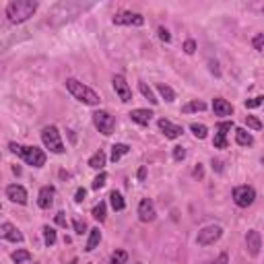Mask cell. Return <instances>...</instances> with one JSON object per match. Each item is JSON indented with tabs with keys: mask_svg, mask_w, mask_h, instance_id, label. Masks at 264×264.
<instances>
[{
	"mask_svg": "<svg viewBox=\"0 0 264 264\" xmlns=\"http://www.w3.org/2000/svg\"><path fill=\"white\" fill-rule=\"evenodd\" d=\"M38 11V3H33V0H11L7 5V17L11 23H25L27 19L35 15Z\"/></svg>",
	"mask_w": 264,
	"mask_h": 264,
	"instance_id": "cell-1",
	"label": "cell"
},
{
	"mask_svg": "<svg viewBox=\"0 0 264 264\" xmlns=\"http://www.w3.org/2000/svg\"><path fill=\"white\" fill-rule=\"evenodd\" d=\"M9 149H11V153H15V155H19L21 159L27 163V165H31V167H44L46 165V153L42 151V149H38V147H27V145H19V143H9Z\"/></svg>",
	"mask_w": 264,
	"mask_h": 264,
	"instance_id": "cell-2",
	"label": "cell"
},
{
	"mask_svg": "<svg viewBox=\"0 0 264 264\" xmlns=\"http://www.w3.org/2000/svg\"><path fill=\"white\" fill-rule=\"evenodd\" d=\"M66 89H68V93L73 95L77 101H81L85 105H99V101H101L99 95L91 89V87L83 85L77 79H66Z\"/></svg>",
	"mask_w": 264,
	"mask_h": 264,
	"instance_id": "cell-3",
	"label": "cell"
},
{
	"mask_svg": "<svg viewBox=\"0 0 264 264\" xmlns=\"http://www.w3.org/2000/svg\"><path fill=\"white\" fill-rule=\"evenodd\" d=\"M42 143H44L46 149H50L52 153H56V155H62L66 151L62 138H60V132H58L56 126H46L42 130Z\"/></svg>",
	"mask_w": 264,
	"mask_h": 264,
	"instance_id": "cell-4",
	"label": "cell"
},
{
	"mask_svg": "<svg viewBox=\"0 0 264 264\" xmlns=\"http://www.w3.org/2000/svg\"><path fill=\"white\" fill-rule=\"evenodd\" d=\"M93 124H95V128H97L101 134L110 136V134L114 132V128H116V118H114L110 112H105V110H97V112L93 114Z\"/></svg>",
	"mask_w": 264,
	"mask_h": 264,
	"instance_id": "cell-5",
	"label": "cell"
},
{
	"mask_svg": "<svg viewBox=\"0 0 264 264\" xmlns=\"http://www.w3.org/2000/svg\"><path fill=\"white\" fill-rule=\"evenodd\" d=\"M223 235V227L221 225H206L198 231L196 235V243L198 245H213L215 241H219Z\"/></svg>",
	"mask_w": 264,
	"mask_h": 264,
	"instance_id": "cell-6",
	"label": "cell"
},
{
	"mask_svg": "<svg viewBox=\"0 0 264 264\" xmlns=\"http://www.w3.org/2000/svg\"><path fill=\"white\" fill-rule=\"evenodd\" d=\"M254 200H256V190L252 186H237V188H233V202L239 208L252 206Z\"/></svg>",
	"mask_w": 264,
	"mask_h": 264,
	"instance_id": "cell-7",
	"label": "cell"
},
{
	"mask_svg": "<svg viewBox=\"0 0 264 264\" xmlns=\"http://www.w3.org/2000/svg\"><path fill=\"white\" fill-rule=\"evenodd\" d=\"M112 85H114V91H116V95L120 97V101H122V103L132 101V89H130V85L126 83V79H124V77H122V75H114Z\"/></svg>",
	"mask_w": 264,
	"mask_h": 264,
	"instance_id": "cell-8",
	"label": "cell"
},
{
	"mask_svg": "<svg viewBox=\"0 0 264 264\" xmlns=\"http://www.w3.org/2000/svg\"><path fill=\"white\" fill-rule=\"evenodd\" d=\"M112 23L114 25H136V27H140L145 23V17L138 15V13H132V11H122L114 17Z\"/></svg>",
	"mask_w": 264,
	"mask_h": 264,
	"instance_id": "cell-9",
	"label": "cell"
},
{
	"mask_svg": "<svg viewBox=\"0 0 264 264\" xmlns=\"http://www.w3.org/2000/svg\"><path fill=\"white\" fill-rule=\"evenodd\" d=\"M138 219L143 223H151L157 219V208L151 198H143L138 202Z\"/></svg>",
	"mask_w": 264,
	"mask_h": 264,
	"instance_id": "cell-10",
	"label": "cell"
},
{
	"mask_svg": "<svg viewBox=\"0 0 264 264\" xmlns=\"http://www.w3.org/2000/svg\"><path fill=\"white\" fill-rule=\"evenodd\" d=\"M231 128H233V122H219L217 134H215V140H213L215 149H227V134L231 132Z\"/></svg>",
	"mask_w": 264,
	"mask_h": 264,
	"instance_id": "cell-11",
	"label": "cell"
},
{
	"mask_svg": "<svg viewBox=\"0 0 264 264\" xmlns=\"http://www.w3.org/2000/svg\"><path fill=\"white\" fill-rule=\"evenodd\" d=\"M157 126H159V130L163 132L165 138H180L184 134V128L178 126V124H173V122H169L167 118H159V122H157Z\"/></svg>",
	"mask_w": 264,
	"mask_h": 264,
	"instance_id": "cell-12",
	"label": "cell"
},
{
	"mask_svg": "<svg viewBox=\"0 0 264 264\" xmlns=\"http://www.w3.org/2000/svg\"><path fill=\"white\" fill-rule=\"evenodd\" d=\"M7 198L11 200V202H17V204H27V190L23 188V186H19V184H11V186H7Z\"/></svg>",
	"mask_w": 264,
	"mask_h": 264,
	"instance_id": "cell-13",
	"label": "cell"
},
{
	"mask_svg": "<svg viewBox=\"0 0 264 264\" xmlns=\"http://www.w3.org/2000/svg\"><path fill=\"white\" fill-rule=\"evenodd\" d=\"M245 248H248V254L254 256V258L260 254V248H262L260 231H256V229H250L248 231V235H245Z\"/></svg>",
	"mask_w": 264,
	"mask_h": 264,
	"instance_id": "cell-14",
	"label": "cell"
},
{
	"mask_svg": "<svg viewBox=\"0 0 264 264\" xmlns=\"http://www.w3.org/2000/svg\"><path fill=\"white\" fill-rule=\"evenodd\" d=\"M0 235H3V239L13 241V243H21L23 241V233L17 229L13 223H9V221H5L3 227H0Z\"/></svg>",
	"mask_w": 264,
	"mask_h": 264,
	"instance_id": "cell-15",
	"label": "cell"
},
{
	"mask_svg": "<svg viewBox=\"0 0 264 264\" xmlns=\"http://www.w3.org/2000/svg\"><path fill=\"white\" fill-rule=\"evenodd\" d=\"M54 194H56L54 186H44L40 190V194H38V206L40 208H50L52 204H54Z\"/></svg>",
	"mask_w": 264,
	"mask_h": 264,
	"instance_id": "cell-16",
	"label": "cell"
},
{
	"mask_svg": "<svg viewBox=\"0 0 264 264\" xmlns=\"http://www.w3.org/2000/svg\"><path fill=\"white\" fill-rule=\"evenodd\" d=\"M128 116H130V120H132V122H136V124H138V126H149V124H151V120H153V116H155V114H153L151 110H145V108H138V110H132V112H130Z\"/></svg>",
	"mask_w": 264,
	"mask_h": 264,
	"instance_id": "cell-17",
	"label": "cell"
},
{
	"mask_svg": "<svg viewBox=\"0 0 264 264\" xmlns=\"http://www.w3.org/2000/svg\"><path fill=\"white\" fill-rule=\"evenodd\" d=\"M213 112H215V116H231L233 114V105L227 101V99H223V97H215L213 99Z\"/></svg>",
	"mask_w": 264,
	"mask_h": 264,
	"instance_id": "cell-18",
	"label": "cell"
},
{
	"mask_svg": "<svg viewBox=\"0 0 264 264\" xmlns=\"http://www.w3.org/2000/svg\"><path fill=\"white\" fill-rule=\"evenodd\" d=\"M235 143L239 147H252L254 145V136L245 128H235Z\"/></svg>",
	"mask_w": 264,
	"mask_h": 264,
	"instance_id": "cell-19",
	"label": "cell"
},
{
	"mask_svg": "<svg viewBox=\"0 0 264 264\" xmlns=\"http://www.w3.org/2000/svg\"><path fill=\"white\" fill-rule=\"evenodd\" d=\"M101 241V231H99V227H95V229H89V239H87V245H85V250L87 252H93L97 245Z\"/></svg>",
	"mask_w": 264,
	"mask_h": 264,
	"instance_id": "cell-20",
	"label": "cell"
},
{
	"mask_svg": "<svg viewBox=\"0 0 264 264\" xmlns=\"http://www.w3.org/2000/svg\"><path fill=\"white\" fill-rule=\"evenodd\" d=\"M105 161H108V157H105V153L99 149L97 153H93V155H91V159H89V167H93V169H103Z\"/></svg>",
	"mask_w": 264,
	"mask_h": 264,
	"instance_id": "cell-21",
	"label": "cell"
},
{
	"mask_svg": "<svg viewBox=\"0 0 264 264\" xmlns=\"http://www.w3.org/2000/svg\"><path fill=\"white\" fill-rule=\"evenodd\" d=\"M126 153H130V147H128V145H124V143H116V145L112 147V161H114V163L120 161Z\"/></svg>",
	"mask_w": 264,
	"mask_h": 264,
	"instance_id": "cell-22",
	"label": "cell"
},
{
	"mask_svg": "<svg viewBox=\"0 0 264 264\" xmlns=\"http://www.w3.org/2000/svg\"><path fill=\"white\" fill-rule=\"evenodd\" d=\"M110 202H112V208H114V210H118V213H120V210H124V208H126V200H124V196H122L118 190H114L112 194H110Z\"/></svg>",
	"mask_w": 264,
	"mask_h": 264,
	"instance_id": "cell-23",
	"label": "cell"
},
{
	"mask_svg": "<svg viewBox=\"0 0 264 264\" xmlns=\"http://www.w3.org/2000/svg\"><path fill=\"white\" fill-rule=\"evenodd\" d=\"M206 110V103L204 101H198V99H194V101H188L184 108H182V114H192V112H204Z\"/></svg>",
	"mask_w": 264,
	"mask_h": 264,
	"instance_id": "cell-24",
	"label": "cell"
},
{
	"mask_svg": "<svg viewBox=\"0 0 264 264\" xmlns=\"http://www.w3.org/2000/svg\"><path fill=\"white\" fill-rule=\"evenodd\" d=\"M157 91H159V95L167 101V103H171V101H175V91L171 89L169 85H163V83H159L157 85Z\"/></svg>",
	"mask_w": 264,
	"mask_h": 264,
	"instance_id": "cell-25",
	"label": "cell"
},
{
	"mask_svg": "<svg viewBox=\"0 0 264 264\" xmlns=\"http://www.w3.org/2000/svg\"><path fill=\"white\" fill-rule=\"evenodd\" d=\"M44 243L48 245V248H52V245H54L56 243V239H58V235H56V231L54 229H52V227L50 225H44Z\"/></svg>",
	"mask_w": 264,
	"mask_h": 264,
	"instance_id": "cell-26",
	"label": "cell"
},
{
	"mask_svg": "<svg viewBox=\"0 0 264 264\" xmlns=\"http://www.w3.org/2000/svg\"><path fill=\"white\" fill-rule=\"evenodd\" d=\"M138 89H140V93H143L145 95V99H149L153 105H157V103H159V99H157L155 97V93H153V89H151V87L147 85V83H143V81H140L138 83Z\"/></svg>",
	"mask_w": 264,
	"mask_h": 264,
	"instance_id": "cell-27",
	"label": "cell"
},
{
	"mask_svg": "<svg viewBox=\"0 0 264 264\" xmlns=\"http://www.w3.org/2000/svg\"><path fill=\"white\" fill-rule=\"evenodd\" d=\"M190 130H192V134H194L196 138H206L208 136V128L204 126V124H198V122H192V124H190Z\"/></svg>",
	"mask_w": 264,
	"mask_h": 264,
	"instance_id": "cell-28",
	"label": "cell"
},
{
	"mask_svg": "<svg viewBox=\"0 0 264 264\" xmlns=\"http://www.w3.org/2000/svg\"><path fill=\"white\" fill-rule=\"evenodd\" d=\"M105 213H108V204H105V202H99L95 208H93V219L95 221H99V223H103L105 221Z\"/></svg>",
	"mask_w": 264,
	"mask_h": 264,
	"instance_id": "cell-29",
	"label": "cell"
},
{
	"mask_svg": "<svg viewBox=\"0 0 264 264\" xmlns=\"http://www.w3.org/2000/svg\"><path fill=\"white\" fill-rule=\"evenodd\" d=\"M13 262L15 264H23V262H29L31 260V252H27V250H17V252H13Z\"/></svg>",
	"mask_w": 264,
	"mask_h": 264,
	"instance_id": "cell-30",
	"label": "cell"
},
{
	"mask_svg": "<svg viewBox=\"0 0 264 264\" xmlns=\"http://www.w3.org/2000/svg\"><path fill=\"white\" fill-rule=\"evenodd\" d=\"M126 260H128V254H126L124 250H116V252L112 254L110 264H126Z\"/></svg>",
	"mask_w": 264,
	"mask_h": 264,
	"instance_id": "cell-31",
	"label": "cell"
},
{
	"mask_svg": "<svg viewBox=\"0 0 264 264\" xmlns=\"http://www.w3.org/2000/svg\"><path fill=\"white\" fill-rule=\"evenodd\" d=\"M245 126L252 130H262V122L256 116H245Z\"/></svg>",
	"mask_w": 264,
	"mask_h": 264,
	"instance_id": "cell-32",
	"label": "cell"
},
{
	"mask_svg": "<svg viewBox=\"0 0 264 264\" xmlns=\"http://www.w3.org/2000/svg\"><path fill=\"white\" fill-rule=\"evenodd\" d=\"M264 103V95H258V97H252V99H245L243 101V105L248 110H254V108H258V105H262Z\"/></svg>",
	"mask_w": 264,
	"mask_h": 264,
	"instance_id": "cell-33",
	"label": "cell"
},
{
	"mask_svg": "<svg viewBox=\"0 0 264 264\" xmlns=\"http://www.w3.org/2000/svg\"><path fill=\"white\" fill-rule=\"evenodd\" d=\"M105 182H108V173H105V171H101V173L97 175V178L93 180L91 188H93V190H99V188H103V186H105Z\"/></svg>",
	"mask_w": 264,
	"mask_h": 264,
	"instance_id": "cell-34",
	"label": "cell"
},
{
	"mask_svg": "<svg viewBox=\"0 0 264 264\" xmlns=\"http://www.w3.org/2000/svg\"><path fill=\"white\" fill-rule=\"evenodd\" d=\"M73 227H75V231H77L79 235H83V233L87 231V223H85L83 219H79V217L73 221Z\"/></svg>",
	"mask_w": 264,
	"mask_h": 264,
	"instance_id": "cell-35",
	"label": "cell"
},
{
	"mask_svg": "<svg viewBox=\"0 0 264 264\" xmlns=\"http://www.w3.org/2000/svg\"><path fill=\"white\" fill-rule=\"evenodd\" d=\"M186 159V149L184 147H173V161H184Z\"/></svg>",
	"mask_w": 264,
	"mask_h": 264,
	"instance_id": "cell-36",
	"label": "cell"
},
{
	"mask_svg": "<svg viewBox=\"0 0 264 264\" xmlns=\"http://www.w3.org/2000/svg\"><path fill=\"white\" fill-rule=\"evenodd\" d=\"M252 48L254 50H264V33H258V35H254V40H252Z\"/></svg>",
	"mask_w": 264,
	"mask_h": 264,
	"instance_id": "cell-37",
	"label": "cell"
},
{
	"mask_svg": "<svg viewBox=\"0 0 264 264\" xmlns=\"http://www.w3.org/2000/svg\"><path fill=\"white\" fill-rule=\"evenodd\" d=\"M157 33H159V40H161V42H165V44L171 42V33H169L165 27H159V29H157Z\"/></svg>",
	"mask_w": 264,
	"mask_h": 264,
	"instance_id": "cell-38",
	"label": "cell"
},
{
	"mask_svg": "<svg viewBox=\"0 0 264 264\" xmlns=\"http://www.w3.org/2000/svg\"><path fill=\"white\" fill-rule=\"evenodd\" d=\"M184 52H186V54H194V52H196V42L194 40L184 42Z\"/></svg>",
	"mask_w": 264,
	"mask_h": 264,
	"instance_id": "cell-39",
	"label": "cell"
},
{
	"mask_svg": "<svg viewBox=\"0 0 264 264\" xmlns=\"http://www.w3.org/2000/svg\"><path fill=\"white\" fill-rule=\"evenodd\" d=\"M85 196H87V190H85V188H79V190H77V194H75V202L81 204V202L85 200Z\"/></svg>",
	"mask_w": 264,
	"mask_h": 264,
	"instance_id": "cell-40",
	"label": "cell"
},
{
	"mask_svg": "<svg viewBox=\"0 0 264 264\" xmlns=\"http://www.w3.org/2000/svg\"><path fill=\"white\" fill-rule=\"evenodd\" d=\"M192 175H194V178H198V180H202L204 178V169H202V165L198 163L194 169H192Z\"/></svg>",
	"mask_w": 264,
	"mask_h": 264,
	"instance_id": "cell-41",
	"label": "cell"
},
{
	"mask_svg": "<svg viewBox=\"0 0 264 264\" xmlns=\"http://www.w3.org/2000/svg\"><path fill=\"white\" fill-rule=\"evenodd\" d=\"M227 262H229V256H227V254H221L217 260H210V262H206V264H227Z\"/></svg>",
	"mask_w": 264,
	"mask_h": 264,
	"instance_id": "cell-42",
	"label": "cell"
},
{
	"mask_svg": "<svg viewBox=\"0 0 264 264\" xmlns=\"http://www.w3.org/2000/svg\"><path fill=\"white\" fill-rule=\"evenodd\" d=\"M136 178H138V182H145V180H147V167H145V165H143V167H138Z\"/></svg>",
	"mask_w": 264,
	"mask_h": 264,
	"instance_id": "cell-43",
	"label": "cell"
},
{
	"mask_svg": "<svg viewBox=\"0 0 264 264\" xmlns=\"http://www.w3.org/2000/svg\"><path fill=\"white\" fill-rule=\"evenodd\" d=\"M56 223H58L60 227H64V229H66V225H68V223H66V217H64V213H58V215H56Z\"/></svg>",
	"mask_w": 264,
	"mask_h": 264,
	"instance_id": "cell-44",
	"label": "cell"
},
{
	"mask_svg": "<svg viewBox=\"0 0 264 264\" xmlns=\"http://www.w3.org/2000/svg\"><path fill=\"white\" fill-rule=\"evenodd\" d=\"M213 169H217V171L221 173V171H223V163H221V161H217V159H213Z\"/></svg>",
	"mask_w": 264,
	"mask_h": 264,
	"instance_id": "cell-45",
	"label": "cell"
},
{
	"mask_svg": "<svg viewBox=\"0 0 264 264\" xmlns=\"http://www.w3.org/2000/svg\"><path fill=\"white\" fill-rule=\"evenodd\" d=\"M68 264H79V260H77V258H73V260H70Z\"/></svg>",
	"mask_w": 264,
	"mask_h": 264,
	"instance_id": "cell-46",
	"label": "cell"
},
{
	"mask_svg": "<svg viewBox=\"0 0 264 264\" xmlns=\"http://www.w3.org/2000/svg\"><path fill=\"white\" fill-rule=\"evenodd\" d=\"M136 264H143V262H136Z\"/></svg>",
	"mask_w": 264,
	"mask_h": 264,
	"instance_id": "cell-47",
	"label": "cell"
},
{
	"mask_svg": "<svg viewBox=\"0 0 264 264\" xmlns=\"http://www.w3.org/2000/svg\"><path fill=\"white\" fill-rule=\"evenodd\" d=\"M262 11H264V9H262Z\"/></svg>",
	"mask_w": 264,
	"mask_h": 264,
	"instance_id": "cell-48",
	"label": "cell"
}]
</instances>
